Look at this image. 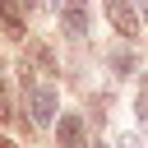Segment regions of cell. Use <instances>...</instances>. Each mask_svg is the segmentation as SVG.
<instances>
[{
	"instance_id": "5bb4252c",
	"label": "cell",
	"mask_w": 148,
	"mask_h": 148,
	"mask_svg": "<svg viewBox=\"0 0 148 148\" xmlns=\"http://www.w3.org/2000/svg\"><path fill=\"white\" fill-rule=\"evenodd\" d=\"M143 9H148V0H143Z\"/></svg>"
},
{
	"instance_id": "52a82bcc",
	"label": "cell",
	"mask_w": 148,
	"mask_h": 148,
	"mask_svg": "<svg viewBox=\"0 0 148 148\" xmlns=\"http://www.w3.org/2000/svg\"><path fill=\"white\" fill-rule=\"evenodd\" d=\"M134 106H139V116H143V120H148V83H143V88H139V102H134Z\"/></svg>"
},
{
	"instance_id": "7c38bea8",
	"label": "cell",
	"mask_w": 148,
	"mask_h": 148,
	"mask_svg": "<svg viewBox=\"0 0 148 148\" xmlns=\"http://www.w3.org/2000/svg\"><path fill=\"white\" fill-rule=\"evenodd\" d=\"M42 5H60V0H42Z\"/></svg>"
},
{
	"instance_id": "4fadbf2b",
	"label": "cell",
	"mask_w": 148,
	"mask_h": 148,
	"mask_svg": "<svg viewBox=\"0 0 148 148\" xmlns=\"http://www.w3.org/2000/svg\"><path fill=\"white\" fill-rule=\"evenodd\" d=\"M0 148H14V143H5V139H0Z\"/></svg>"
},
{
	"instance_id": "8fae6325",
	"label": "cell",
	"mask_w": 148,
	"mask_h": 148,
	"mask_svg": "<svg viewBox=\"0 0 148 148\" xmlns=\"http://www.w3.org/2000/svg\"><path fill=\"white\" fill-rule=\"evenodd\" d=\"M88 148H106V143H88Z\"/></svg>"
},
{
	"instance_id": "6da1fadb",
	"label": "cell",
	"mask_w": 148,
	"mask_h": 148,
	"mask_svg": "<svg viewBox=\"0 0 148 148\" xmlns=\"http://www.w3.org/2000/svg\"><path fill=\"white\" fill-rule=\"evenodd\" d=\"M23 111H28V125L32 130H46L51 120H56V88H37V83H28V102H23Z\"/></svg>"
},
{
	"instance_id": "7a4b0ae2",
	"label": "cell",
	"mask_w": 148,
	"mask_h": 148,
	"mask_svg": "<svg viewBox=\"0 0 148 148\" xmlns=\"http://www.w3.org/2000/svg\"><path fill=\"white\" fill-rule=\"evenodd\" d=\"M60 28H65V37H88V5L83 0H69L65 9H60Z\"/></svg>"
},
{
	"instance_id": "30bf717a",
	"label": "cell",
	"mask_w": 148,
	"mask_h": 148,
	"mask_svg": "<svg viewBox=\"0 0 148 148\" xmlns=\"http://www.w3.org/2000/svg\"><path fill=\"white\" fill-rule=\"evenodd\" d=\"M23 5H28V9H37V5H42V0H23Z\"/></svg>"
},
{
	"instance_id": "277c9868",
	"label": "cell",
	"mask_w": 148,
	"mask_h": 148,
	"mask_svg": "<svg viewBox=\"0 0 148 148\" xmlns=\"http://www.w3.org/2000/svg\"><path fill=\"white\" fill-rule=\"evenodd\" d=\"M56 139H60V148H88V139H83V120H79L74 111L56 120Z\"/></svg>"
},
{
	"instance_id": "9c48e42d",
	"label": "cell",
	"mask_w": 148,
	"mask_h": 148,
	"mask_svg": "<svg viewBox=\"0 0 148 148\" xmlns=\"http://www.w3.org/2000/svg\"><path fill=\"white\" fill-rule=\"evenodd\" d=\"M116 148H139V139H134V134H120V139H116Z\"/></svg>"
},
{
	"instance_id": "3957f363",
	"label": "cell",
	"mask_w": 148,
	"mask_h": 148,
	"mask_svg": "<svg viewBox=\"0 0 148 148\" xmlns=\"http://www.w3.org/2000/svg\"><path fill=\"white\" fill-rule=\"evenodd\" d=\"M106 18H111V28L120 37H139V18H134L130 0H106Z\"/></svg>"
},
{
	"instance_id": "8992f818",
	"label": "cell",
	"mask_w": 148,
	"mask_h": 148,
	"mask_svg": "<svg viewBox=\"0 0 148 148\" xmlns=\"http://www.w3.org/2000/svg\"><path fill=\"white\" fill-rule=\"evenodd\" d=\"M111 69H116V74L125 79V74L134 69V56H130V51H116V56H111Z\"/></svg>"
},
{
	"instance_id": "ba28073f",
	"label": "cell",
	"mask_w": 148,
	"mask_h": 148,
	"mask_svg": "<svg viewBox=\"0 0 148 148\" xmlns=\"http://www.w3.org/2000/svg\"><path fill=\"white\" fill-rule=\"evenodd\" d=\"M9 116H14V111H9V97H5V88H0V125H5Z\"/></svg>"
},
{
	"instance_id": "5b68a950",
	"label": "cell",
	"mask_w": 148,
	"mask_h": 148,
	"mask_svg": "<svg viewBox=\"0 0 148 148\" xmlns=\"http://www.w3.org/2000/svg\"><path fill=\"white\" fill-rule=\"evenodd\" d=\"M0 23H5V32H9V37H23V18H18L14 0H0Z\"/></svg>"
}]
</instances>
